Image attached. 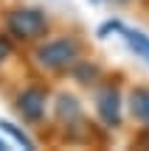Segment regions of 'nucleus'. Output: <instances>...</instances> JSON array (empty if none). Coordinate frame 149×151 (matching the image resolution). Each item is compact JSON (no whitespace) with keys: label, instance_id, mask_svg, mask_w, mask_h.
I'll list each match as a JSON object with an SVG mask.
<instances>
[{"label":"nucleus","instance_id":"obj_7","mask_svg":"<svg viewBox=\"0 0 149 151\" xmlns=\"http://www.w3.org/2000/svg\"><path fill=\"white\" fill-rule=\"evenodd\" d=\"M127 45L141 56V59L149 62V37H146V34H141V31H127Z\"/></svg>","mask_w":149,"mask_h":151},{"label":"nucleus","instance_id":"obj_6","mask_svg":"<svg viewBox=\"0 0 149 151\" xmlns=\"http://www.w3.org/2000/svg\"><path fill=\"white\" fill-rule=\"evenodd\" d=\"M56 115H59V120L68 123V126L82 120V109H79V104H76L73 95H59V101H56Z\"/></svg>","mask_w":149,"mask_h":151},{"label":"nucleus","instance_id":"obj_1","mask_svg":"<svg viewBox=\"0 0 149 151\" xmlns=\"http://www.w3.org/2000/svg\"><path fill=\"white\" fill-rule=\"evenodd\" d=\"M34 59L42 70L48 73H62L68 67L79 65L82 62V42L73 37H56L42 42L37 50H34Z\"/></svg>","mask_w":149,"mask_h":151},{"label":"nucleus","instance_id":"obj_9","mask_svg":"<svg viewBox=\"0 0 149 151\" xmlns=\"http://www.w3.org/2000/svg\"><path fill=\"white\" fill-rule=\"evenodd\" d=\"M9 56V42H6V37H0V62Z\"/></svg>","mask_w":149,"mask_h":151},{"label":"nucleus","instance_id":"obj_2","mask_svg":"<svg viewBox=\"0 0 149 151\" xmlns=\"http://www.w3.org/2000/svg\"><path fill=\"white\" fill-rule=\"evenodd\" d=\"M3 31L11 39H23V42H31V39L42 37L48 31V14L42 9H31V6H23V9H11L3 14Z\"/></svg>","mask_w":149,"mask_h":151},{"label":"nucleus","instance_id":"obj_8","mask_svg":"<svg viewBox=\"0 0 149 151\" xmlns=\"http://www.w3.org/2000/svg\"><path fill=\"white\" fill-rule=\"evenodd\" d=\"M0 129H3V132H9V134L14 137V140L20 143V146H25V148H34V140H31L28 134H23L20 129H14V123H9V120H0Z\"/></svg>","mask_w":149,"mask_h":151},{"label":"nucleus","instance_id":"obj_3","mask_svg":"<svg viewBox=\"0 0 149 151\" xmlns=\"http://www.w3.org/2000/svg\"><path fill=\"white\" fill-rule=\"evenodd\" d=\"M96 112H99L101 123L107 129H118L121 126V98H118V87L104 84L96 92Z\"/></svg>","mask_w":149,"mask_h":151},{"label":"nucleus","instance_id":"obj_4","mask_svg":"<svg viewBox=\"0 0 149 151\" xmlns=\"http://www.w3.org/2000/svg\"><path fill=\"white\" fill-rule=\"evenodd\" d=\"M45 104H48V92L42 87H25L17 95V112L28 123H39L42 115H45Z\"/></svg>","mask_w":149,"mask_h":151},{"label":"nucleus","instance_id":"obj_5","mask_svg":"<svg viewBox=\"0 0 149 151\" xmlns=\"http://www.w3.org/2000/svg\"><path fill=\"white\" fill-rule=\"evenodd\" d=\"M129 112L144 129H149V87H135L129 92Z\"/></svg>","mask_w":149,"mask_h":151}]
</instances>
